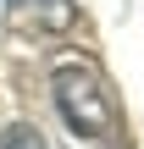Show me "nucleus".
I'll list each match as a JSON object with an SVG mask.
<instances>
[{"label":"nucleus","mask_w":144,"mask_h":149,"mask_svg":"<svg viewBox=\"0 0 144 149\" xmlns=\"http://www.w3.org/2000/svg\"><path fill=\"white\" fill-rule=\"evenodd\" d=\"M50 88H55V105H61V116L78 138H89V144L117 138V100L89 61H61L50 72Z\"/></svg>","instance_id":"obj_1"},{"label":"nucleus","mask_w":144,"mask_h":149,"mask_svg":"<svg viewBox=\"0 0 144 149\" xmlns=\"http://www.w3.org/2000/svg\"><path fill=\"white\" fill-rule=\"evenodd\" d=\"M0 149H44V133H39L33 122H17V127L0 133Z\"/></svg>","instance_id":"obj_2"},{"label":"nucleus","mask_w":144,"mask_h":149,"mask_svg":"<svg viewBox=\"0 0 144 149\" xmlns=\"http://www.w3.org/2000/svg\"><path fill=\"white\" fill-rule=\"evenodd\" d=\"M44 17L50 22H67V0H44Z\"/></svg>","instance_id":"obj_3"}]
</instances>
